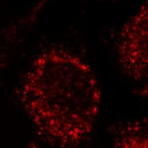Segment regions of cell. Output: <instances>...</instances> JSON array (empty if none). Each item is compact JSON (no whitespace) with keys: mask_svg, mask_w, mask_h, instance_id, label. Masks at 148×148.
<instances>
[{"mask_svg":"<svg viewBox=\"0 0 148 148\" xmlns=\"http://www.w3.org/2000/svg\"><path fill=\"white\" fill-rule=\"evenodd\" d=\"M17 93L38 137L53 148H79L89 139L102 97L90 65L57 48L37 55Z\"/></svg>","mask_w":148,"mask_h":148,"instance_id":"6da1fadb","label":"cell"},{"mask_svg":"<svg viewBox=\"0 0 148 148\" xmlns=\"http://www.w3.org/2000/svg\"><path fill=\"white\" fill-rule=\"evenodd\" d=\"M148 7L144 3L123 26L118 40V59L124 74L147 84L148 76Z\"/></svg>","mask_w":148,"mask_h":148,"instance_id":"7a4b0ae2","label":"cell"},{"mask_svg":"<svg viewBox=\"0 0 148 148\" xmlns=\"http://www.w3.org/2000/svg\"><path fill=\"white\" fill-rule=\"evenodd\" d=\"M115 148H148L147 130L139 121L130 123L117 141Z\"/></svg>","mask_w":148,"mask_h":148,"instance_id":"3957f363","label":"cell"},{"mask_svg":"<svg viewBox=\"0 0 148 148\" xmlns=\"http://www.w3.org/2000/svg\"><path fill=\"white\" fill-rule=\"evenodd\" d=\"M11 40L12 38H9L3 41H0V76L10 63V58L11 56Z\"/></svg>","mask_w":148,"mask_h":148,"instance_id":"277c9868","label":"cell"}]
</instances>
